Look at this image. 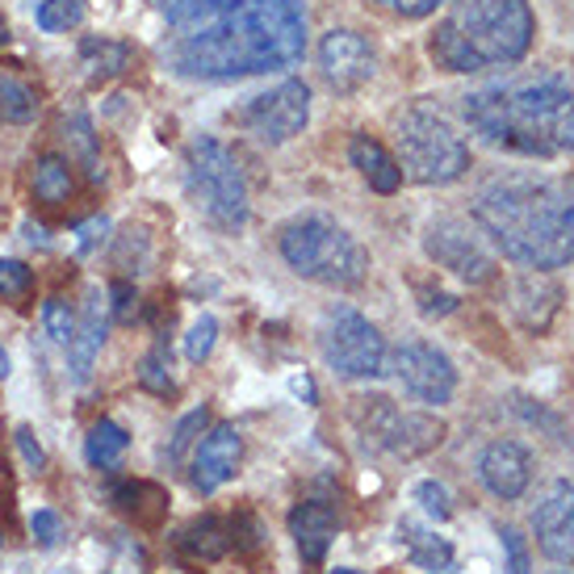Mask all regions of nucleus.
Segmentation results:
<instances>
[{"label": "nucleus", "mask_w": 574, "mask_h": 574, "mask_svg": "<svg viewBox=\"0 0 574 574\" xmlns=\"http://www.w3.org/2000/svg\"><path fill=\"white\" fill-rule=\"evenodd\" d=\"M306 55V13L298 0H244L198 30H185L172 47V63L194 80H239V76L286 72Z\"/></svg>", "instance_id": "nucleus-1"}, {"label": "nucleus", "mask_w": 574, "mask_h": 574, "mask_svg": "<svg viewBox=\"0 0 574 574\" xmlns=\"http://www.w3.org/2000/svg\"><path fill=\"white\" fill-rule=\"evenodd\" d=\"M469 210L503 260L521 269L554 273L574 260V198L554 180L507 172L486 180Z\"/></svg>", "instance_id": "nucleus-2"}, {"label": "nucleus", "mask_w": 574, "mask_h": 574, "mask_svg": "<svg viewBox=\"0 0 574 574\" xmlns=\"http://www.w3.org/2000/svg\"><path fill=\"white\" fill-rule=\"evenodd\" d=\"M462 118L483 144L512 156H574V89L557 76L503 80L469 92L462 97Z\"/></svg>", "instance_id": "nucleus-3"}, {"label": "nucleus", "mask_w": 574, "mask_h": 574, "mask_svg": "<svg viewBox=\"0 0 574 574\" xmlns=\"http://www.w3.org/2000/svg\"><path fill=\"white\" fill-rule=\"evenodd\" d=\"M533 34L537 21L528 0H453V9L432 30L428 55L453 76L512 68L528 55Z\"/></svg>", "instance_id": "nucleus-4"}, {"label": "nucleus", "mask_w": 574, "mask_h": 574, "mask_svg": "<svg viewBox=\"0 0 574 574\" xmlns=\"http://www.w3.org/2000/svg\"><path fill=\"white\" fill-rule=\"evenodd\" d=\"M277 248L289 269L327 289H357L369 277V251L353 231L327 215H298L277 231Z\"/></svg>", "instance_id": "nucleus-5"}, {"label": "nucleus", "mask_w": 574, "mask_h": 574, "mask_svg": "<svg viewBox=\"0 0 574 574\" xmlns=\"http://www.w3.org/2000/svg\"><path fill=\"white\" fill-rule=\"evenodd\" d=\"M185 194L218 231L231 235L248 222V180L239 172V160L210 135L185 147Z\"/></svg>", "instance_id": "nucleus-6"}, {"label": "nucleus", "mask_w": 574, "mask_h": 574, "mask_svg": "<svg viewBox=\"0 0 574 574\" xmlns=\"http://www.w3.org/2000/svg\"><path fill=\"white\" fill-rule=\"evenodd\" d=\"M398 168L415 185H453L469 172V144L432 106H412L398 118Z\"/></svg>", "instance_id": "nucleus-7"}, {"label": "nucleus", "mask_w": 574, "mask_h": 574, "mask_svg": "<svg viewBox=\"0 0 574 574\" xmlns=\"http://www.w3.org/2000/svg\"><path fill=\"white\" fill-rule=\"evenodd\" d=\"M348 415H353V424H357L369 445H377V449L398 457V462H415V457H424V453H432L445 441V424L436 415L403 412L395 398L386 395L353 398Z\"/></svg>", "instance_id": "nucleus-8"}, {"label": "nucleus", "mask_w": 574, "mask_h": 574, "mask_svg": "<svg viewBox=\"0 0 574 574\" xmlns=\"http://www.w3.org/2000/svg\"><path fill=\"white\" fill-rule=\"evenodd\" d=\"M319 348L324 360L348 382H374L390 374V348L360 310L353 306H331L319 327Z\"/></svg>", "instance_id": "nucleus-9"}, {"label": "nucleus", "mask_w": 574, "mask_h": 574, "mask_svg": "<svg viewBox=\"0 0 574 574\" xmlns=\"http://www.w3.org/2000/svg\"><path fill=\"white\" fill-rule=\"evenodd\" d=\"M306 122H310V89L303 80H286L239 109V126L269 147L289 144L294 135H303Z\"/></svg>", "instance_id": "nucleus-10"}, {"label": "nucleus", "mask_w": 574, "mask_h": 574, "mask_svg": "<svg viewBox=\"0 0 574 574\" xmlns=\"http://www.w3.org/2000/svg\"><path fill=\"white\" fill-rule=\"evenodd\" d=\"M424 251L436 269L453 273L466 286H491L495 281V256L483 248V239L469 231L466 222L441 218L424 231Z\"/></svg>", "instance_id": "nucleus-11"}, {"label": "nucleus", "mask_w": 574, "mask_h": 574, "mask_svg": "<svg viewBox=\"0 0 574 574\" xmlns=\"http://www.w3.org/2000/svg\"><path fill=\"white\" fill-rule=\"evenodd\" d=\"M390 365H395L403 390L412 398H419V403H428V407H445L457 395V369H453V360L436 344L428 340L398 344Z\"/></svg>", "instance_id": "nucleus-12"}, {"label": "nucleus", "mask_w": 574, "mask_h": 574, "mask_svg": "<svg viewBox=\"0 0 574 574\" xmlns=\"http://www.w3.org/2000/svg\"><path fill=\"white\" fill-rule=\"evenodd\" d=\"M377 72V55L369 38L357 30H327L319 38V76L331 92H357L365 89Z\"/></svg>", "instance_id": "nucleus-13"}, {"label": "nucleus", "mask_w": 574, "mask_h": 574, "mask_svg": "<svg viewBox=\"0 0 574 574\" xmlns=\"http://www.w3.org/2000/svg\"><path fill=\"white\" fill-rule=\"evenodd\" d=\"M533 537L537 550L557 566H574V483L554 478L533 507Z\"/></svg>", "instance_id": "nucleus-14"}, {"label": "nucleus", "mask_w": 574, "mask_h": 574, "mask_svg": "<svg viewBox=\"0 0 574 574\" xmlns=\"http://www.w3.org/2000/svg\"><path fill=\"white\" fill-rule=\"evenodd\" d=\"M239 457H244V441L231 424H218V428H206L201 441L194 445V457H189V483L198 495H215L222 483H231L235 469H239Z\"/></svg>", "instance_id": "nucleus-15"}, {"label": "nucleus", "mask_w": 574, "mask_h": 574, "mask_svg": "<svg viewBox=\"0 0 574 574\" xmlns=\"http://www.w3.org/2000/svg\"><path fill=\"white\" fill-rule=\"evenodd\" d=\"M478 478L495 499H521L533 483V453L524 449L521 441H491L478 457Z\"/></svg>", "instance_id": "nucleus-16"}, {"label": "nucleus", "mask_w": 574, "mask_h": 574, "mask_svg": "<svg viewBox=\"0 0 574 574\" xmlns=\"http://www.w3.org/2000/svg\"><path fill=\"white\" fill-rule=\"evenodd\" d=\"M507 303H512V315H516V324L524 331H550L557 319V310H562V286H557L550 273H524L512 281L507 289Z\"/></svg>", "instance_id": "nucleus-17"}, {"label": "nucleus", "mask_w": 574, "mask_h": 574, "mask_svg": "<svg viewBox=\"0 0 574 574\" xmlns=\"http://www.w3.org/2000/svg\"><path fill=\"white\" fill-rule=\"evenodd\" d=\"M336 528H340L336 507L324 499H306L289 512V537H294L306 566H319V562H324L327 545L336 541Z\"/></svg>", "instance_id": "nucleus-18"}, {"label": "nucleus", "mask_w": 574, "mask_h": 574, "mask_svg": "<svg viewBox=\"0 0 574 574\" xmlns=\"http://www.w3.org/2000/svg\"><path fill=\"white\" fill-rule=\"evenodd\" d=\"M106 336H109V303H101V294H92L89 303H85V315L76 319L72 344H68V369H72L76 386H85L92 377Z\"/></svg>", "instance_id": "nucleus-19"}, {"label": "nucleus", "mask_w": 574, "mask_h": 574, "mask_svg": "<svg viewBox=\"0 0 574 574\" xmlns=\"http://www.w3.org/2000/svg\"><path fill=\"white\" fill-rule=\"evenodd\" d=\"M348 160H353V168H357L360 177L369 180V189H377V194H398L403 168H398V160L377 144V139H369V135H353Z\"/></svg>", "instance_id": "nucleus-20"}, {"label": "nucleus", "mask_w": 574, "mask_h": 574, "mask_svg": "<svg viewBox=\"0 0 574 574\" xmlns=\"http://www.w3.org/2000/svg\"><path fill=\"white\" fill-rule=\"evenodd\" d=\"M130 59H135V51H130L126 42H118V38H101V34L80 38V68H85V80H89V85L118 80V76L130 68Z\"/></svg>", "instance_id": "nucleus-21"}, {"label": "nucleus", "mask_w": 574, "mask_h": 574, "mask_svg": "<svg viewBox=\"0 0 574 574\" xmlns=\"http://www.w3.org/2000/svg\"><path fill=\"white\" fill-rule=\"evenodd\" d=\"M63 144H68V164H80L85 177L97 185L101 180V144H97V130L85 106L63 109Z\"/></svg>", "instance_id": "nucleus-22"}, {"label": "nucleus", "mask_w": 574, "mask_h": 574, "mask_svg": "<svg viewBox=\"0 0 574 574\" xmlns=\"http://www.w3.org/2000/svg\"><path fill=\"white\" fill-rule=\"evenodd\" d=\"M398 541L412 550V562L419 571L428 574H457V557H453V545L445 537H436L428 528H419L415 521L398 524Z\"/></svg>", "instance_id": "nucleus-23"}, {"label": "nucleus", "mask_w": 574, "mask_h": 574, "mask_svg": "<svg viewBox=\"0 0 574 574\" xmlns=\"http://www.w3.org/2000/svg\"><path fill=\"white\" fill-rule=\"evenodd\" d=\"M177 545L189 557H198V562H218V557L231 550V528L218 521V516H198V521L185 524Z\"/></svg>", "instance_id": "nucleus-24"}, {"label": "nucleus", "mask_w": 574, "mask_h": 574, "mask_svg": "<svg viewBox=\"0 0 574 574\" xmlns=\"http://www.w3.org/2000/svg\"><path fill=\"white\" fill-rule=\"evenodd\" d=\"M30 185H34V198L42 201V206H63V201H72L76 194L72 164L63 160V156H38Z\"/></svg>", "instance_id": "nucleus-25"}, {"label": "nucleus", "mask_w": 574, "mask_h": 574, "mask_svg": "<svg viewBox=\"0 0 574 574\" xmlns=\"http://www.w3.org/2000/svg\"><path fill=\"white\" fill-rule=\"evenodd\" d=\"M126 449H130V436H126L122 424H113V419H97L85 436V457H89L92 469H118L122 466Z\"/></svg>", "instance_id": "nucleus-26"}, {"label": "nucleus", "mask_w": 574, "mask_h": 574, "mask_svg": "<svg viewBox=\"0 0 574 574\" xmlns=\"http://www.w3.org/2000/svg\"><path fill=\"white\" fill-rule=\"evenodd\" d=\"M38 118V92L18 72L0 68V122L26 126Z\"/></svg>", "instance_id": "nucleus-27"}, {"label": "nucleus", "mask_w": 574, "mask_h": 574, "mask_svg": "<svg viewBox=\"0 0 574 574\" xmlns=\"http://www.w3.org/2000/svg\"><path fill=\"white\" fill-rule=\"evenodd\" d=\"M135 382L144 386L147 395L156 398H172L177 395V377H172V357H168V348L156 344L144 360H139V369H135Z\"/></svg>", "instance_id": "nucleus-28"}, {"label": "nucleus", "mask_w": 574, "mask_h": 574, "mask_svg": "<svg viewBox=\"0 0 574 574\" xmlns=\"http://www.w3.org/2000/svg\"><path fill=\"white\" fill-rule=\"evenodd\" d=\"M113 503L122 507L126 516H135V524H160L151 512H147V503H151V507H168V495L151 483H122L113 491Z\"/></svg>", "instance_id": "nucleus-29"}, {"label": "nucleus", "mask_w": 574, "mask_h": 574, "mask_svg": "<svg viewBox=\"0 0 574 574\" xmlns=\"http://www.w3.org/2000/svg\"><path fill=\"white\" fill-rule=\"evenodd\" d=\"M206 428H210V412H206V407H194L189 415H180V424L172 428V441H168V449H164V462H168V466H180V462L194 453V445L201 441Z\"/></svg>", "instance_id": "nucleus-30"}, {"label": "nucleus", "mask_w": 574, "mask_h": 574, "mask_svg": "<svg viewBox=\"0 0 574 574\" xmlns=\"http://www.w3.org/2000/svg\"><path fill=\"white\" fill-rule=\"evenodd\" d=\"M85 9H89L85 0H42L34 18L47 34H68V30H76L85 21Z\"/></svg>", "instance_id": "nucleus-31"}, {"label": "nucleus", "mask_w": 574, "mask_h": 574, "mask_svg": "<svg viewBox=\"0 0 574 574\" xmlns=\"http://www.w3.org/2000/svg\"><path fill=\"white\" fill-rule=\"evenodd\" d=\"M164 18H168V26H177L180 34L185 30H198V26H206V21H215V0H160Z\"/></svg>", "instance_id": "nucleus-32"}, {"label": "nucleus", "mask_w": 574, "mask_h": 574, "mask_svg": "<svg viewBox=\"0 0 574 574\" xmlns=\"http://www.w3.org/2000/svg\"><path fill=\"white\" fill-rule=\"evenodd\" d=\"M42 327H47V336H51L55 344H72L76 336V315L72 306H68V298H47L42 303Z\"/></svg>", "instance_id": "nucleus-33"}, {"label": "nucleus", "mask_w": 574, "mask_h": 574, "mask_svg": "<svg viewBox=\"0 0 574 574\" xmlns=\"http://www.w3.org/2000/svg\"><path fill=\"white\" fill-rule=\"evenodd\" d=\"M109 319L113 324H135L139 319V289L130 286L126 277L109 281Z\"/></svg>", "instance_id": "nucleus-34"}, {"label": "nucleus", "mask_w": 574, "mask_h": 574, "mask_svg": "<svg viewBox=\"0 0 574 574\" xmlns=\"http://www.w3.org/2000/svg\"><path fill=\"white\" fill-rule=\"evenodd\" d=\"M215 340H218V319L215 315H201L198 324L189 327V336H185V357L201 365V360L215 353Z\"/></svg>", "instance_id": "nucleus-35"}, {"label": "nucleus", "mask_w": 574, "mask_h": 574, "mask_svg": "<svg viewBox=\"0 0 574 574\" xmlns=\"http://www.w3.org/2000/svg\"><path fill=\"white\" fill-rule=\"evenodd\" d=\"M34 289V269L21 265V260H0V298L18 303Z\"/></svg>", "instance_id": "nucleus-36"}, {"label": "nucleus", "mask_w": 574, "mask_h": 574, "mask_svg": "<svg viewBox=\"0 0 574 574\" xmlns=\"http://www.w3.org/2000/svg\"><path fill=\"white\" fill-rule=\"evenodd\" d=\"M503 554H507V574H533V554H528V541L521 537V528L503 524Z\"/></svg>", "instance_id": "nucleus-37"}, {"label": "nucleus", "mask_w": 574, "mask_h": 574, "mask_svg": "<svg viewBox=\"0 0 574 574\" xmlns=\"http://www.w3.org/2000/svg\"><path fill=\"white\" fill-rule=\"evenodd\" d=\"M30 533H34V541L42 545V550H55V545L63 541V521H59V512L38 507L34 516H30Z\"/></svg>", "instance_id": "nucleus-38"}, {"label": "nucleus", "mask_w": 574, "mask_h": 574, "mask_svg": "<svg viewBox=\"0 0 574 574\" xmlns=\"http://www.w3.org/2000/svg\"><path fill=\"white\" fill-rule=\"evenodd\" d=\"M415 499L424 503V512H428L432 521H449L453 516V503H449V491H445V486L441 483H419L415 486Z\"/></svg>", "instance_id": "nucleus-39"}, {"label": "nucleus", "mask_w": 574, "mask_h": 574, "mask_svg": "<svg viewBox=\"0 0 574 574\" xmlns=\"http://www.w3.org/2000/svg\"><path fill=\"white\" fill-rule=\"evenodd\" d=\"M415 298H419V315H428V319H441V315L457 310V294H449V289L415 286Z\"/></svg>", "instance_id": "nucleus-40"}, {"label": "nucleus", "mask_w": 574, "mask_h": 574, "mask_svg": "<svg viewBox=\"0 0 574 574\" xmlns=\"http://www.w3.org/2000/svg\"><path fill=\"white\" fill-rule=\"evenodd\" d=\"M377 9H386V13H395V18H407V21H419L436 13L441 4H449V0H374Z\"/></svg>", "instance_id": "nucleus-41"}, {"label": "nucleus", "mask_w": 574, "mask_h": 574, "mask_svg": "<svg viewBox=\"0 0 574 574\" xmlns=\"http://www.w3.org/2000/svg\"><path fill=\"white\" fill-rule=\"evenodd\" d=\"M231 545L235 550L256 554V550L265 545V528H260V521H256V516H235L231 521Z\"/></svg>", "instance_id": "nucleus-42"}, {"label": "nucleus", "mask_w": 574, "mask_h": 574, "mask_svg": "<svg viewBox=\"0 0 574 574\" xmlns=\"http://www.w3.org/2000/svg\"><path fill=\"white\" fill-rule=\"evenodd\" d=\"M106 239H109V218H89V222L76 231V248H80V256H92Z\"/></svg>", "instance_id": "nucleus-43"}, {"label": "nucleus", "mask_w": 574, "mask_h": 574, "mask_svg": "<svg viewBox=\"0 0 574 574\" xmlns=\"http://www.w3.org/2000/svg\"><path fill=\"white\" fill-rule=\"evenodd\" d=\"M13 441H18V449H21V462L34 469V474H38V469H47V453H42V445L34 441V432L18 428V436H13Z\"/></svg>", "instance_id": "nucleus-44"}, {"label": "nucleus", "mask_w": 574, "mask_h": 574, "mask_svg": "<svg viewBox=\"0 0 574 574\" xmlns=\"http://www.w3.org/2000/svg\"><path fill=\"white\" fill-rule=\"evenodd\" d=\"M26 239H30V244H38V248H47V231H42L38 222H26Z\"/></svg>", "instance_id": "nucleus-45"}, {"label": "nucleus", "mask_w": 574, "mask_h": 574, "mask_svg": "<svg viewBox=\"0 0 574 574\" xmlns=\"http://www.w3.org/2000/svg\"><path fill=\"white\" fill-rule=\"evenodd\" d=\"M239 4H244V0H215V13H231Z\"/></svg>", "instance_id": "nucleus-46"}, {"label": "nucleus", "mask_w": 574, "mask_h": 574, "mask_svg": "<svg viewBox=\"0 0 574 574\" xmlns=\"http://www.w3.org/2000/svg\"><path fill=\"white\" fill-rule=\"evenodd\" d=\"M4 377H9V353L0 348V382H4Z\"/></svg>", "instance_id": "nucleus-47"}, {"label": "nucleus", "mask_w": 574, "mask_h": 574, "mask_svg": "<svg viewBox=\"0 0 574 574\" xmlns=\"http://www.w3.org/2000/svg\"><path fill=\"white\" fill-rule=\"evenodd\" d=\"M331 574H360V571H348V566H336Z\"/></svg>", "instance_id": "nucleus-48"}, {"label": "nucleus", "mask_w": 574, "mask_h": 574, "mask_svg": "<svg viewBox=\"0 0 574 574\" xmlns=\"http://www.w3.org/2000/svg\"><path fill=\"white\" fill-rule=\"evenodd\" d=\"M571 194H574V177H571Z\"/></svg>", "instance_id": "nucleus-49"}, {"label": "nucleus", "mask_w": 574, "mask_h": 574, "mask_svg": "<svg viewBox=\"0 0 574 574\" xmlns=\"http://www.w3.org/2000/svg\"><path fill=\"white\" fill-rule=\"evenodd\" d=\"M557 574H566V571H557Z\"/></svg>", "instance_id": "nucleus-50"}]
</instances>
